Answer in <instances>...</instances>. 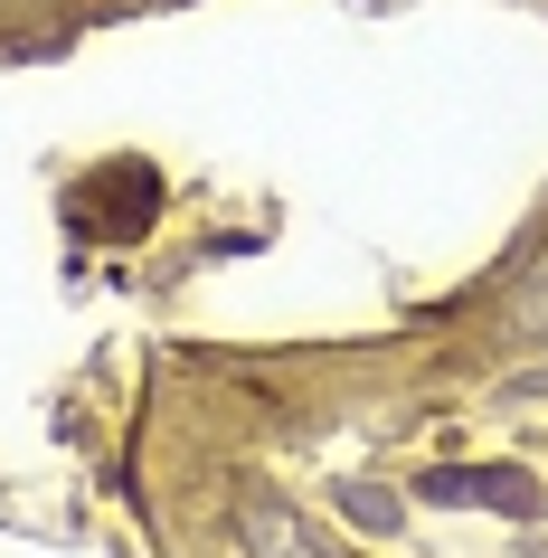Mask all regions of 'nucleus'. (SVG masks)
I'll list each match as a JSON object with an SVG mask.
<instances>
[{
    "label": "nucleus",
    "mask_w": 548,
    "mask_h": 558,
    "mask_svg": "<svg viewBox=\"0 0 548 558\" xmlns=\"http://www.w3.org/2000/svg\"><path fill=\"white\" fill-rule=\"evenodd\" d=\"M236 539H246V558H331L313 530H303V511H284L275 493H246V501H236Z\"/></svg>",
    "instance_id": "nucleus-1"
},
{
    "label": "nucleus",
    "mask_w": 548,
    "mask_h": 558,
    "mask_svg": "<svg viewBox=\"0 0 548 558\" xmlns=\"http://www.w3.org/2000/svg\"><path fill=\"white\" fill-rule=\"evenodd\" d=\"M501 323L520 331V341H548V236L520 256V275H511V294H501Z\"/></svg>",
    "instance_id": "nucleus-2"
}]
</instances>
